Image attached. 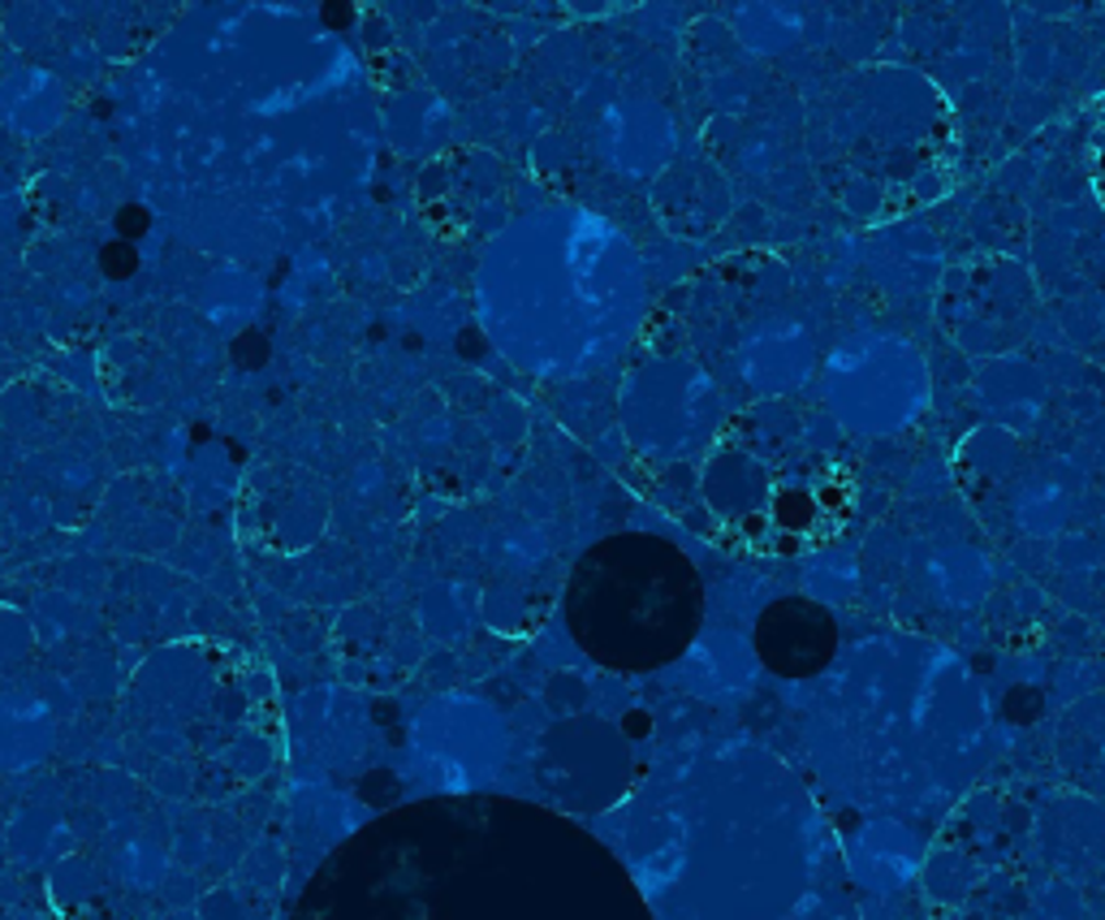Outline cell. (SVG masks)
<instances>
[{"instance_id": "obj_1", "label": "cell", "mask_w": 1105, "mask_h": 920, "mask_svg": "<svg viewBox=\"0 0 1105 920\" xmlns=\"http://www.w3.org/2000/svg\"><path fill=\"white\" fill-rule=\"evenodd\" d=\"M566 618L579 644L610 666H661L683 652L699 623V583L665 541L618 536L579 563Z\"/></svg>"}, {"instance_id": "obj_2", "label": "cell", "mask_w": 1105, "mask_h": 920, "mask_svg": "<svg viewBox=\"0 0 1105 920\" xmlns=\"http://www.w3.org/2000/svg\"><path fill=\"white\" fill-rule=\"evenodd\" d=\"M825 398L851 428L890 432L924 407V363L898 338H855L829 354Z\"/></svg>"}, {"instance_id": "obj_3", "label": "cell", "mask_w": 1105, "mask_h": 920, "mask_svg": "<svg viewBox=\"0 0 1105 920\" xmlns=\"http://www.w3.org/2000/svg\"><path fill=\"white\" fill-rule=\"evenodd\" d=\"M833 639H838V632L821 605L782 601L760 618L756 652L764 657L768 670H777L786 679H804V674H817L833 657Z\"/></svg>"}]
</instances>
